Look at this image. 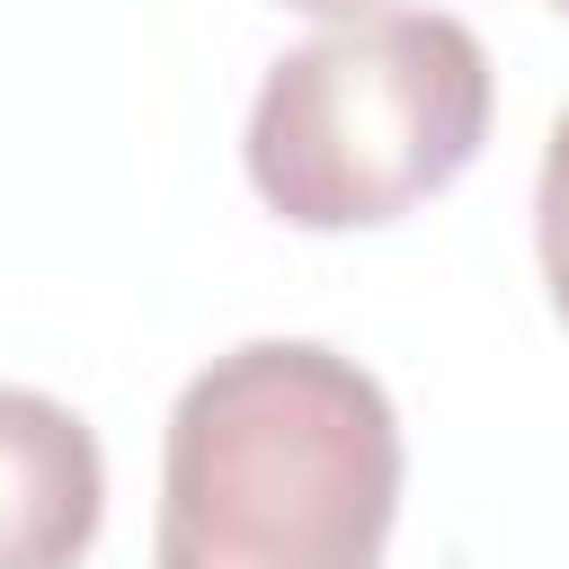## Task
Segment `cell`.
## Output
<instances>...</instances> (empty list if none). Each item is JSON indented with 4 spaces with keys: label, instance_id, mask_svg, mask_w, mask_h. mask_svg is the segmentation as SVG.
Wrapping results in <instances>:
<instances>
[{
    "label": "cell",
    "instance_id": "277c9868",
    "mask_svg": "<svg viewBox=\"0 0 569 569\" xmlns=\"http://www.w3.org/2000/svg\"><path fill=\"white\" fill-rule=\"evenodd\" d=\"M533 249H542V284L569 320V116L542 142V178H533Z\"/></svg>",
    "mask_w": 569,
    "mask_h": 569
},
{
    "label": "cell",
    "instance_id": "5b68a950",
    "mask_svg": "<svg viewBox=\"0 0 569 569\" xmlns=\"http://www.w3.org/2000/svg\"><path fill=\"white\" fill-rule=\"evenodd\" d=\"M284 9H311V18H365L373 0H284Z\"/></svg>",
    "mask_w": 569,
    "mask_h": 569
},
{
    "label": "cell",
    "instance_id": "7a4b0ae2",
    "mask_svg": "<svg viewBox=\"0 0 569 569\" xmlns=\"http://www.w3.org/2000/svg\"><path fill=\"white\" fill-rule=\"evenodd\" d=\"M489 53L445 9H365L276 53L249 107V187L293 231H373L445 196L489 142Z\"/></svg>",
    "mask_w": 569,
    "mask_h": 569
},
{
    "label": "cell",
    "instance_id": "8992f818",
    "mask_svg": "<svg viewBox=\"0 0 569 569\" xmlns=\"http://www.w3.org/2000/svg\"><path fill=\"white\" fill-rule=\"evenodd\" d=\"M551 9H569V0H551Z\"/></svg>",
    "mask_w": 569,
    "mask_h": 569
},
{
    "label": "cell",
    "instance_id": "3957f363",
    "mask_svg": "<svg viewBox=\"0 0 569 569\" xmlns=\"http://www.w3.org/2000/svg\"><path fill=\"white\" fill-rule=\"evenodd\" d=\"M107 516V453L53 391L0 382V569H80Z\"/></svg>",
    "mask_w": 569,
    "mask_h": 569
},
{
    "label": "cell",
    "instance_id": "6da1fadb",
    "mask_svg": "<svg viewBox=\"0 0 569 569\" xmlns=\"http://www.w3.org/2000/svg\"><path fill=\"white\" fill-rule=\"evenodd\" d=\"M391 516L400 418L356 356L249 338L178 391L151 569H382Z\"/></svg>",
    "mask_w": 569,
    "mask_h": 569
}]
</instances>
